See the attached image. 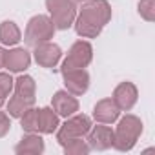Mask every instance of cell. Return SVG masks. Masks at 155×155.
I'll list each match as a JSON object with an SVG mask.
<instances>
[{
	"label": "cell",
	"mask_w": 155,
	"mask_h": 155,
	"mask_svg": "<svg viewBox=\"0 0 155 155\" xmlns=\"http://www.w3.org/2000/svg\"><path fill=\"white\" fill-rule=\"evenodd\" d=\"M113 133H115L113 148L119 151H130L137 144V140L142 133V122L135 115H126L120 119V122Z\"/></svg>",
	"instance_id": "1"
},
{
	"label": "cell",
	"mask_w": 155,
	"mask_h": 155,
	"mask_svg": "<svg viewBox=\"0 0 155 155\" xmlns=\"http://www.w3.org/2000/svg\"><path fill=\"white\" fill-rule=\"evenodd\" d=\"M55 35V26L49 17L46 15H37L28 22L26 33H24V42L29 48H37L42 42L51 40Z\"/></svg>",
	"instance_id": "2"
},
{
	"label": "cell",
	"mask_w": 155,
	"mask_h": 155,
	"mask_svg": "<svg viewBox=\"0 0 155 155\" xmlns=\"http://www.w3.org/2000/svg\"><path fill=\"white\" fill-rule=\"evenodd\" d=\"M91 130V119L84 113H73L60 128L57 133V140L60 146H64L66 142L73 140V139H79L88 135V131Z\"/></svg>",
	"instance_id": "3"
},
{
	"label": "cell",
	"mask_w": 155,
	"mask_h": 155,
	"mask_svg": "<svg viewBox=\"0 0 155 155\" xmlns=\"http://www.w3.org/2000/svg\"><path fill=\"white\" fill-rule=\"evenodd\" d=\"M46 8L51 15L55 29H68L75 22L77 8L73 0H46Z\"/></svg>",
	"instance_id": "4"
},
{
	"label": "cell",
	"mask_w": 155,
	"mask_h": 155,
	"mask_svg": "<svg viewBox=\"0 0 155 155\" xmlns=\"http://www.w3.org/2000/svg\"><path fill=\"white\" fill-rule=\"evenodd\" d=\"M93 58V48L90 42L86 40H79L75 42L69 51H68V57L66 60L62 62V68H60V73L64 71H71V69H84Z\"/></svg>",
	"instance_id": "5"
},
{
	"label": "cell",
	"mask_w": 155,
	"mask_h": 155,
	"mask_svg": "<svg viewBox=\"0 0 155 155\" xmlns=\"http://www.w3.org/2000/svg\"><path fill=\"white\" fill-rule=\"evenodd\" d=\"M81 15L99 24L101 28H104L111 20V8L106 0H88L81 9Z\"/></svg>",
	"instance_id": "6"
},
{
	"label": "cell",
	"mask_w": 155,
	"mask_h": 155,
	"mask_svg": "<svg viewBox=\"0 0 155 155\" xmlns=\"http://www.w3.org/2000/svg\"><path fill=\"white\" fill-rule=\"evenodd\" d=\"M64 79V86L66 91H69L71 95L79 97L84 95L90 88V75L86 69H71V71H64L62 73Z\"/></svg>",
	"instance_id": "7"
},
{
	"label": "cell",
	"mask_w": 155,
	"mask_h": 155,
	"mask_svg": "<svg viewBox=\"0 0 155 155\" xmlns=\"http://www.w3.org/2000/svg\"><path fill=\"white\" fill-rule=\"evenodd\" d=\"M113 139H115V133L111 128L108 126H95L88 131V146L90 150H97V151H104L108 148H113Z\"/></svg>",
	"instance_id": "8"
},
{
	"label": "cell",
	"mask_w": 155,
	"mask_h": 155,
	"mask_svg": "<svg viewBox=\"0 0 155 155\" xmlns=\"http://www.w3.org/2000/svg\"><path fill=\"white\" fill-rule=\"evenodd\" d=\"M137 97H139V91L135 88L133 82H120L115 90H113V102L117 104V108L120 111H130L135 102H137Z\"/></svg>",
	"instance_id": "9"
},
{
	"label": "cell",
	"mask_w": 155,
	"mask_h": 155,
	"mask_svg": "<svg viewBox=\"0 0 155 155\" xmlns=\"http://www.w3.org/2000/svg\"><path fill=\"white\" fill-rule=\"evenodd\" d=\"M60 57H62L60 48L57 44L49 42V40L48 42H42V44H38L35 48V60L42 68H55L57 62L60 60Z\"/></svg>",
	"instance_id": "10"
},
{
	"label": "cell",
	"mask_w": 155,
	"mask_h": 155,
	"mask_svg": "<svg viewBox=\"0 0 155 155\" xmlns=\"http://www.w3.org/2000/svg\"><path fill=\"white\" fill-rule=\"evenodd\" d=\"M53 110L57 111L58 117H71L73 113L79 111V101L75 99V95H71L69 91H57L53 95Z\"/></svg>",
	"instance_id": "11"
},
{
	"label": "cell",
	"mask_w": 155,
	"mask_h": 155,
	"mask_svg": "<svg viewBox=\"0 0 155 155\" xmlns=\"http://www.w3.org/2000/svg\"><path fill=\"white\" fill-rule=\"evenodd\" d=\"M31 62V55L28 49L24 48H17L11 51H6V58H4V68H8L13 73H20L24 69L29 68Z\"/></svg>",
	"instance_id": "12"
},
{
	"label": "cell",
	"mask_w": 155,
	"mask_h": 155,
	"mask_svg": "<svg viewBox=\"0 0 155 155\" xmlns=\"http://www.w3.org/2000/svg\"><path fill=\"white\" fill-rule=\"evenodd\" d=\"M120 110L117 108V104L113 102V99H102L95 104L93 108V119L101 124H111L119 119Z\"/></svg>",
	"instance_id": "13"
},
{
	"label": "cell",
	"mask_w": 155,
	"mask_h": 155,
	"mask_svg": "<svg viewBox=\"0 0 155 155\" xmlns=\"http://www.w3.org/2000/svg\"><path fill=\"white\" fill-rule=\"evenodd\" d=\"M15 151L18 155H38L44 151V140L37 133H26L15 146Z\"/></svg>",
	"instance_id": "14"
},
{
	"label": "cell",
	"mask_w": 155,
	"mask_h": 155,
	"mask_svg": "<svg viewBox=\"0 0 155 155\" xmlns=\"http://www.w3.org/2000/svg\"><path fill=\"white\" fill-rule=\"evenodd\" d=\"M37 131L49 135L53 131H57L58 128V115L53 108H42L37 111Z\"/></svg>",
	"instance_id": "15"
},
{
	"label": "cell",
	"mask_w": 155,
	"mask_h": 155,
	"mask_svg": "<svg viewBox=\"0 0 155 155\" xmlns=\"http://www.w3.org/2000/svg\"><path fill=\"white\" fill-rule=\"evenodd\" d=\"M75 31H77V35H79V37H84V38H95V37L101 35L102 28H101L99 24L91 22L90 18L79 15V17H77V22H75Z\"/></svg>",
	"instance_id": "16"
},
{
	"label": "cell",
	"mask_w": 155,
	"mask_h": 155,
	"mask_svg": "<svg viewBox=\"0 0 155 155\" xmlns=\"http://www.w3.org/2000/svg\"><path fill=\"white\" fill-rule=\"evenodd\" d=\"M20 38H22V35H20V29L15 22L6 20L0 24V42L4 46H15L20 42Z\"/></svg>",
	"instance_id": "17"
},
{
	"label": "cell",
	"mask_w": 155,
	"mask_h": 155,
	"mask_svg": "<svg viewBox=\"0 0 155 155\" xmlns=\"http://www.w3.org/2000/svg\"><path fill=\"white\" fill-rule=\"evenodd\" d=\"M13 88H15V93H17V95H20V97H24V99H28V101H31V102L37 101V99H35V90H37V86H35L33 77H29V75L18 77V79L15 81V84H13Z\"/></svg>",
	"instance_id": "18"
},
{
	"label": "cell",
	"mask_w": 155,
	"mask_h": 155,
	"mask_svg": "<svg viewBox=\"0 0 155 155\" xmlns=\"http://www.w3.org/2000/svg\"><path fill=\"white\" fill-rule=\"evenodd\" d=\"M35 102H31V101H28V99H24V97H20V95H13L11 99H9V102H8V111H9V115L11 117H15V119H20V115L28 110V108H31Z\"/></svg>",
	"instance_id": "19"
},
{
	"label": "cell",
	"mask_w": 155,
	"mask_h": 155,
	"mask_svg": "<svg viewBox=\"0 0 155 155\" xmlns=\"http://www.w3.org/2000/svg\"><path fill=\"white\" fill-rule=\"evenodd\" d=\"M62 148H64V153L66 155H88L90 153V146H88L86 140H82V137L66 142Z\"/></svg>",
	"instance_id": "20"
},
{
	"label": "cell",
	"mask_w": 155,
	"mask_h": 155,
	"mask_svg": "<svg viewBox=\"0 0 155 155\" xmlns=\"http://www.w3.org/2000/svg\"><path fill=\"white\" fill-rule=\"evenodd\" d=\"M37 111L38 110H35L33 106L31 108H28L22 115H20V124H22V130L26 131V133H35L37 131Z\"/></svg>",
	"instance_id": "21"
},
{
	"label": "cell",
	"mask_w": 155,
	"mask_h": 155,
	"mask_svg": "<svg viewBox=\"0 0 155 155\" xmlns=\"http://www.w3.org/2000/svg\"><path fill=\"white\" fill-rule=\"evenodd\" d=\"M139 15L144 20L153 22L155 20V0H140L139 2Z\"/></svg>",
	"instance_id": "22"
},
{
	"label": "cell",
	"mask_w": 155,
	"mask_h": 155,
	"mask_svg": "<svg viewBox=\"0 0 155 155\" xmlns=\"http://www.w3.org/2000/svg\"><path fill=\"white\" fill-rule=\"evenodd\" d=\"M13 84H15V81L11 79L9 73H0V99L6 101V97L13 90Z\"/></svg>",
	"instance_id": "23"
},
{
	"label": "cell",
	"mask_w": 155,
	"mask_h": 155,
	"mask_svg": "<svg viewBox=\"0 0 155 155\" xmlns=\"http://www.w3.org/2000/svg\"><path fill=\"white\" fill-rule=\"evenodd\" d=\"M11 128V122H9V117L4 113V111H0V139H2Z\"/></svg>",
	"instance_id": "24"
},
{
	"label": "cell",
	"mask_w": 155,
	"mask_h": 155,
	"mask_svg": "<svg viewBox=\"0 0 155 155\" xmlns=\"http://www.w3.org/2000/svg\"><path fill=\"white\" fill-rule=\"evenodd\" d=\"M4 58H6V51L0 48V68H4Z\"/></svg>",
	"instance_id": "25"
},
{
	"label": "cell",
	"mask_w": 155,
	"mask_h": 155,
	"mask_svg": "<svg viewBox=\"0 0 155 155\" xmlns=\"http://www.w3.org/2000/svg\"><path fill=\"white\" fill-rule=\"evenodd\" d=\"M75 4H84V2H88V0H73Z\"/></svg>",
	"instance_id": "26"
},
{
	"label": "cell",
	"mask_w": 155,
	"mask_h": 155,
	"mask_svg": "<svg viewBox=\"0 0 155 155\" xmlns=\"http://www.w3.org/2000/svg\"><path fill=\"white\" fill-rule=\"evenodd\" d=\"M2 104H4V99H0V106H2Z\"/></svg>",
	"instance_id": "27"
}]
</instances>
